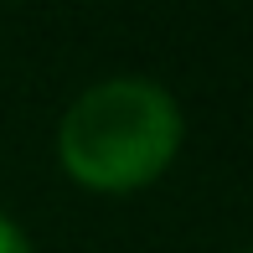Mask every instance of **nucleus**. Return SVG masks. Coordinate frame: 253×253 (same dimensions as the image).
Segmentation results:
<instances>
[{
  "label": "nucleus",
  "mask_w": 253,
  "mask_h": 253,
  "mask_svg": "<svg viewBox=\"0 0 253 253\" xmlns=\"http://www.w3.org/2000/svg\"><path fill=\"white\" fill-rule=\"evenodd\" d=\"M181 145V109L150 78H103L83 88L57 124V155L67 176L98 191L145 186Z\"/></svg>",
  "instance_id": "1"
},
{
  "label": "nucleus",
  "mask_w": 253,
  "mask_h": 253,
  "mask_svg": "<svg viewBox=\"0 0 253 253\" xmlns=\"http://www.w3.org/2000/svg\"><path fill=\"white\" fill-rule=\"evenodd\" d=\"M0 253H31V243H26V233H21V227L10 222L5 212H0Z\"/></svg>",
  "instance_id": "2"
}]
</instances>
